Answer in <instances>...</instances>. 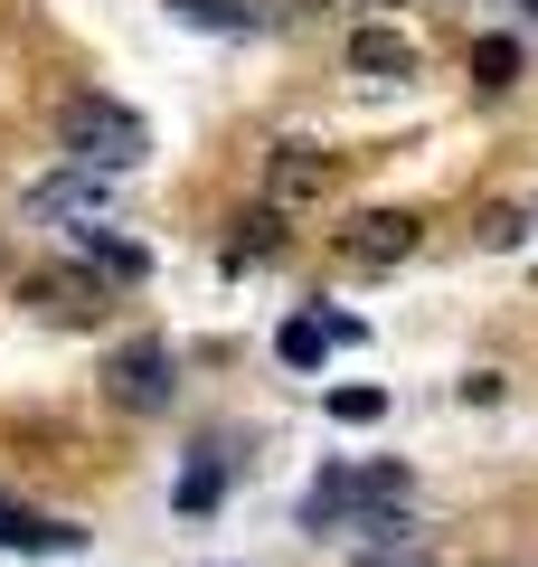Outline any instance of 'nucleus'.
I'll use <instances>...</instances> for the list:
<instances>
[{
	"mask_svg": "<svg viewBox=\"0 0 538 567\" xmlns=\"http://www.w3.org/2000/svg\"><path fill=\"white\" fill-rule=\"evenodd\" d=\"M416 237H425V227L406 218V208H369V218H350V227H340V256H350V265H369V275H387V265H406V256H416Z\"/></svg>",
	"mask_w": 538,
	"mask_h": 567,
	"instance_id": "5",
	"label": "nucleus"
},
{
	"mask_svg": "<svg viewBox=\"0 0 538 567\" xmlns=\"http://www.w3.org/2000/svg\"><path fill=\"white\" fill-rule=\"evenodd\" d=\"M350 567H435V548H425L416 529H387V539H359Z\"/></svg>",
	"mask_w": 538,
	"mask_h": 567,
	"instance_id": "11",
	"label": "nucleus"
},
{
	"mask_svg": "<svg viewBox=\"0 0 538 567\" xmlns=\"http://www.w3.org/2000/svg\"><path fill=\"white\" fill-rule=\"evenodd\" d=\"M519 237H529L519 208H482V246H519Z\"/></svg>",
	"mask_w": 538,
	"mask_h": 567,
	"instance_id": "18",
	"label": "nucleus"
},
{
	"mask_svg": "<svg viewBox=\"0 0 538 567\" xmlns=\"http://www.w3.org/2000/svg\"><path fill=\"white\" fill-rule=\"evenodd\" d=\"M237 227H246V237L227 246L237 265H256V256H275V246H283V218H275V208H256V218H237Z\"/></svg>",
	"mask_w": 538,
	"mask_h": 567,
	"instance_id": "15",
	"label": "nucleus"
},
{
	"mask_svg": "<svg viewBox=\"0 0 538 567\" xmlns=\"http://www.w3.org/2000/svg\"><path fill=\"white\" fill-rule=\"evenodd\" d=\"M473 85H482V95L519 85V48H510V39H482V48H473Z\"/></svg>",
	"mask_w": 538,
	"mask_h": 567,
	"instance_id": "12",
	"label": "nucleus"
},
{
	"mask_svg": "<svg viewBox=\"0 0 538 567\" xmlns=\"http://www.w3.org/2000/svg\"><path fill=\"white\" fill-rule=\"evenodd\" d=\"M95 199H104V181H95V171H76V162L39 189V208H95Z\"/></svg>",
	"mask_w": 538,
	"mask_h": 567,
	"instance_id": "14",
	"label": "nucleus"
},
{
	"mask_svg": "<svg viewBox=\"0 0 538 567\" xmlns=\"http://www.w3.org/2000/svg\"><path fill=\"white\" fill-rule=\"evenodd\" d=\"M218 492H227V454H199V464L170 483V502H179V520H189V511H218Z\"/></svg>",
	"mask_w": 538,
	"mask_h": 567,
	"instance_id": "10",
	"label": "nucleus"
},
{
	"mask_svg": "<svg viewBox=\"0 0 538 567\" xmlns=\"http://www.w3.org/2000/svg\"><path fill=\"white\" fill-rule=\"evenodd\" d=\"M58 152L76 171H95V181H123V171L152 162V123L114 95H66L58 104Z\"/></svg>",
	"mask_w": 538,
	"mask_h": 567,
	"instance_id": "2",
	"label": "nucleus"
},
{
	"mask_svg": "<svg viewBox=\"0 0 538 567\" xmlns=\"http://www.w3.org/2000/svg\"><path fill=\"white\" fill-rule=\"evenodd\" d=\"M406 511H416V473L406 464H369V473L331 464L312 492H302V529H312V539H340V529L387 539V529H406Z\"/></svg>",
	"mask_w": 538,
	"mask_h": 567,
	"instance_id": "1",
	"label": "nucleus"
},
{
	"mask_svg": "<svg viewBox=\"0 0 538 567\" xmlns=\"http://www.w3.org/2000/svg\"><path fill=\"white\" fill-rule=\"evenodd\" d=\"M29 303L58 312V322H85V312H95V284H85V275H39V284H29Z\"/></svg>",
	"mask_w": 538,
	"mask_h": 567,
	"instance_id": "9",
	"label": "nucleus"
},
{
	"mask_svg": "<svg viewBox=\"0 0 538 567\" xmlns=\"http://www.w3.org/2000/svg\"><path fill=\"white\" fill-rule=\"evenodd\" d=\"M104 398L133 406V416H161L170 406V341H123L104 360Z\"/></svg>",
	"mask_w": 538,
	"mask_h": 567,
	"instance_id": "3",
	"label": "nucleus"
},
{
	"mask_svg": "<svg viewBox=\"0 0 538 567\" xmlns=\"http://www.w3.org/2000/svg\"><path fill=\"white\" fill-rule=\"evenodd\" d=\"M85 256H95V265H104V275H123V284H133V275H142V265H152V256H142V246H133V237H104V227H85Z\"/></svg>",
	"mask_w": 538,
	"mask_h": 567,
	"instance_id": "13",
	"label": "nucleus"
},
{
	"mask_svg": "<svg viewBox=\"0 0 538 567\" xmlns=\"http://www.w3.org/2000/svg\"><path fill=\"white\" fill-rule=\"evenodd\" d=\"M331 181H340V162L321 152V142H283L275 162H265V208H312V199H331Z\"/></svg>",
	"mask_w": 538,
	"mask_h": 567,
	"instance_id": "4",
	"label": "nucleus"
},
{
	"mask_svg": "<svg viewBox=\"0 0 538 567\" xmlns=\"http://www.w3.org/2000/svg\"><path fill=\"white\" fill-rule=\"evenodd\" d=\"M529 10H538V0H529Z\"/></svg>",
	"mask_w": 538,
	"mask_h": 567,
	"instance_id": "19",
	"label": "nucleus"
},
{
	"mask_svg": "<svg viewBox=\"0 0 538 567\" xmlns=\"http://www.w3.org/2000/svg\"><path fill=\"white\" fill-rule=\"evenodd\" d=\"M0 548H85V529H76V520H39V511H20V502H0Z\"/></svg>",
	"mask_w": 538,
	"mask_h": 567,
	"instance_id": "8",
	"label": "nucleus"
},
{
	"mask_svg": "<svg viewBox=\"0 0 538 567\" xmlns=\"http://www.w3.org/2000/svg\"><path fill=\"white\" fill-rule=\"evenodd\" d=\"M350 76H416V39L387 20H359L350 29Z\"/></svg>",
	"mask_w": 538,
	"mask_h": 567,
	"instance_id": "7",
	"label": "nucleus"
},
{
	"mask_svg": "<svg viewBox=\"0 0 538 567\" xmlns=\"http://www.w3.org/2000/svg\"><path fill=\"white\" fill-rule=\"evenodd\" d=\"M331 416H340V425H379L387 398H379V388H331Z\"/></svg>",
	"mask_w": 538,
	"mask_h": 567,
	"instance_id": "16",
	"label": "nucleus"
},
{
	"mask_svg": "<svg viewBox=\"0 0 538 567\" xmlns=\"http://www.w3.org/2000/svg\"><path fill=\"white\" fill-rule=\"evenodd\" d=\"M170 10H179L189 29H237V20H246V0H170Z\"/></svg>",
	"mask_w": 538,
	"mask_h": 567,
	"instance_id": "17",
	"label": "nucleus"
},
{
	"mask_svg": "<svg viewBox=\"0 0 538 567\" xmlns=\"http://www.w3.org/2000/svg\"><path fill=\"white\" fill-rule=\"evenodd\" d=\"M340 341H359V322H350V312H340V303H321V312H293V322L275 331L283 369H321V360H331Z\"/></svg>",
	"mask_w": 538,
	"mask_h": 567,
	"instance_id": "6",
	"label": "nucleus"
}]
</instances>
